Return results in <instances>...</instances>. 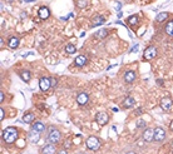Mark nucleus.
I'll use <instances>...</instances> for the list:
<instances>
[{
  "label": "nucleus",
  "instance_id": "obj_1",
  "mask_svg": "<svg viewBox=\"0 0 173 154\" xmlns=\"http://www.w3.org/2000/svg\"><path fill=\"white\" fill-rule=\"evenodd\" d=\"M18 129L14 128V127H9L4 130L3 133V138H4V142L8 143V144H12V143H14L16 139H18Z\"/></svg>",
  "mask_w": 173,
  "mask_h": 154
},
{
  "label": "nucleus",
  "instance_id": "obj_2",
  "mask_svg": "<svg viewBox=\"0 0 173 154\" xmlns=\"http://www.w3.org/2000/svg\"><path fill=\"white\" fill-rule=\"evenodd\" d=\"M62 139V133H60L57 128H50L49 133H48V138L47 140L52 144H57V143Z\"/></svg>",
  "mask_w": 173,
  "mask_h": 154
},
{
  "label": "nucleus",
  "instance_id": "obj_3",
  "mask_svg": "<svg viewBox=\"0 0 173 154\" xmlns=\"http://www.w3.org/2000/svg\"><path fill=\"white\" fill-rule=\"evenodd\" d=\"M85 144H87V148L90 149V150H98V149L100 148V140H99L97 137L92 135V137H89V138L87 139Z\"/></svg>",
  "mask_w": 173,
  "mask_h": 154
},
{
  "label": "nucleus",
  "instance_id": "obj_4",
  "mask_svg": "<svg viewBox=\"0 0 173 154\" xmlns=\"http://www.w3.org/2000/svg\"><path fill=\"white\" fill-rule=\"evenodd\" d=\"M157 56V48L156 46H148L146 50H144V53H143V58L146 60H152V59H154Z\"/></svg>",
  "mask_w": 173,
  "mask_h": 154
},
{
  "label": "nucleus",
  "instance_id": "obj_5",
  "mask_svg": "<svg viewBox=\"0 0 173 154\" xmlns=\"http://www.w3.org/2000/svg\"><path fill=\"white\" fill-rule=\"evenodd\" d=\"M39 88L42 89L43 91H48L50 88H52V79H49L47 77L40 78V80H39Z\"/></svg>",
  "mask_w": 173,
  "mask_h": 154
},
{
  "label": "nucleus",
  "instance_id": "obj_6",
  "mask_svg": "<svg viewBox=\"0 0 173 154\" xmlns=\"http://www.w3.org/2000/svg\"><path fill=\"white\" fill-rule=\"evenodd\" d=\"M95 121L98 123V124H100V125H106L107 123L109 121V117H108L107 113L99 111V113H97V114H95Z\"/></svg>",
  "mask_w": 173,
  "mask_h": 154
},
{
  "label": "nucleus",
  "instance_id": "obj_7",
  "mask_svg": "<svg viewBox=\"0 0 173 154\" xmlns=\"http://www.w3.org/2000/svg\"><path fill=\"white\" fill-rule=\"evenodd\" d=\"M154 142H158V143H161V142H163L164 139H166V130L163 129V128H156L154 129Z\"/></svg>",
  "mask_w": 173,
  "mask_h": 154
},
{
  "label": "nucleus",
  "instance_id": "obj_8",
  "mask_svg": "<svg viewBox=\"0 0 173 154\" xmlns=\"http://www.w3.org/2000/svg\"><path fill=\"white\" fill-rule=\"evenodd\" d=\"M142 138H143V140H146V142L153 140V138H154V129L147 128V129L143 132V134H142Z\"/></svg>",
  "mask_w": 173,
  "mask_h": 154
},
{
  "label": "nucleus",
  "instance_id": "obj_9",
  "mask_svg": "<svg viewBox=\"0 0 173 154\" xmlns=\"http://www.w3.org/2000/svg\"><path fill=\"white\" fill-rule=\"evenodd\" d=\"M172 104H173V101L171 98H162L161 99V108L164 111H168L172 108Z\"/></svg>",
  "mask_w": 173,
  "mask_h": 154
},
{
  "label": "nucleus",
  "instance_id": "obj_10",
  "mask_svg": "<svg viewBox=\"0 0 173 154\" xmlns=\"http://www.w3.org/2000/svg\"><path fill=\"white\" fill-rule=\"evenodd\" d=\"M28 139H29L30 143H33V144H34V143H38L39 139H40V133L32 129V130L28 133Z\"/></svg>",
  "mask_w": 173,
  "mask_h": 154
},
{
  "label": "nucleus",
  "instance_id": "obj_11",
  "mask_svg": "<svg viewBox=\"0 0 173 154\" xmlns=\"http://www.w3.org/2000/svg\"><path fill=\"white\" fill-rule=\"evenodd\" d=\"M136 78H137L136 73L134 71H132V70H128V71L124 73V81L126 83H133V81L136 80Z\"/></svg>",
  "mask_w": 173,
  "mask_h": 154
},
{
  "label": "nucleus",
  "instance_id": "obj_12",
  "mask_svg": "<svg viewBox=\"0 0 173 154\" xmlns=\"http://www.w3.org/2000/svg\"><path fill=\"white\" fill-rule=\"evenodd\" d=\"M38 15L40 19H48L49 15H50V10L47 8V6H42V8H39V12H38Z\"/></svg>",
  "mask_w": 173,
  "mask_h": 154
},
{
  "label": "nucleus",
  "instance_id": "obj_13",
  "mask_svg": "<svg viewBox=\"0 0 173 154\" xmlns=\"http://www.w3.org/2000/svg\"><path fill=\"white\" fill-rule=\"evenodd\" d=\"M55 150H57L55 145L52 144V143H49V144H47V145L43 147L42 153H43V154H55Z\"/></svg>",
  "mask_w": 173,
  "mask_h": 154
},
{
  "label": "nucleus",
  "instance_id": "obj_14",
  "mask_svg": "<svg viewBox=\"0 0 173 154\" xmlns=\"http://www.w3.org/2000/svg\"><path fill=\"white\" fill-rule=\"evenodd\" d=\"M88 100H89V97H88L87 93H80L77 97V101H78V104H80V105H85L88 103Z\"/></svg>",
  "mask_w": 173,
  "mask_h": 154
},
{
  "label": "nucleus",
  "instance_id": "obj_15",
  "mask_svg": "<svg viewBox=\"0 0 173 154\" xmlns=\"http://www.w3.org/2000/svg\"><path fill=\"white\" fill-rule=\"evenodd\" d=\"M104 22H106V18L103 15H95V16H93V26L102 25Z\"/></svg>",
  "mask_w": 173,
  "mask_h": 154
},
{
  "label": "nucleus",
  "instance_id": "obj_16",
  "mask_svg": "<svg viewBox=\"0 0 173 154\" xmlns=\"http://www.w3.org/2000/svg\"><path fill=\"white\" fill-rule=\"evenodd\" d=\"M75 65L77 67H83L85 63H87V56L85 55H78L77 58H75Z\"/></svg>",
  "mask_w": 173,
  "mask_h": 154
},
{
  "label": "nucleus",
  "instance_id": "obj_17",
  "mask_svg": "<svg viewBox=\"0 0 173 154\" xmlns=\"http://www.w3.org/2000/svg\"><path fill=\"white\" fill-rule=\"evenodd\" d=\"M8 45H9V48H10V49H15V48H18V45H19V38H16V36H12V38L9 39Z\"/></svg>",
  "mask_w": 173,
  "mask_h": 154
},
{
  "label": "nucleus",
  "instance_id": "obj_18",
  "mask_svg": "<svg viewBox=\"0 0 173 154\" xmlns=\"http://www.w3.org/2000/svg\"><path fill=\"white\" fill-rule=\"evenodd\" d=\"M108 35V30L107 29H100V30H98L97 33H94V38L95 39H104L106 36Z\"/></svg>",
  "mask_w": 173,
  "mask_h": 154
},
{
  "label": "nucleus",
  "instance_id": "obj_19",
  "mask_svg": "<svg viewBox=\"0 0 173 154\" xmlns=\"http://www.w3.org/2000/svg\"><path fill=\"white\" fill-rule=\"evenodd\" d=\"M32 129H33V130H35V132H39V133H43V132L45 130V125L43 124V123L36 121V123H34V124H33Z\"/></svg>",
  "mask_w": 173,
  "mask_h": 154
},
{
  "label": "nucleus",
  "instance_id": "obj_20",
  "mask_svg": "<svg viewBox=\"0 0 173 154\" xmlns=\"http://www.w3.org/2000/svg\"><path fill=\"white\" fill-rule=\"evenodd\" d=\"M34 119H35L34 113H26V114H24V115H23V121H24V123H26V124H29V123H32Z\"/></svg>",
  "mask_w": 173,
  "mask_h": 154
},
{
  "label": "nucleus",
  "instance_id": "obj_21",
  "mask_svg": "<svg viewBox=\"0 0 173 154\" xmlns=\"http://www.w3.org/2000/svg\"><path fill=\"white\" fill-rule=\"evenodd\" d=\"M134 98H132V97H128V98H126V100H124V103H123V107L126 108V109H128V108H132L134 105Z\"/></svg>",
  "mask_w": 173,
  "mask_h": 154
},
{
  "label": "nucleus",
  "instance_id": "obj_22",
  "mask_svg": "<svg viewBox=\"0 0 173 154\" xmlns=\"http://www.w3.org/2000/svg\"><path fill=\"white\" fill-rule=\"evenodd\" d=\"M166 29V33L169 35V36H173V20H171V22H168L164 26Z\"/></svg>",
  "mask_w": 173,
  "mask_h": 154
},
{
  "label": "nucleus",
  "instance_id": "obj_23",
  "mask_svg": "<svg viewBox=\"0 0 173 154\" xmlns=\"http://www.w3.org/2000/svg\"><path fill=\"white\" fill-rule=\"evenodd\" d=\"M128 23H129V25H132V26L137 25V24H138V16H137V15L129 16V18H128Z\"/></svg>",
  "mask_w": 173,
  "mask_h": 154
},
{
  "label": "nucleus",
  "instance_id": "obj_24",
  "mask_svg": "<svg viewBox=\"0 0 173 154\" xmlns=\"http://www.w3.org/2000/svg\"><path fill=\"white\" fill-rule=\"evenodd\" d=\"M20 77H22V79L25 81V83H28V81L30 80V78H32V75H30V73L28 70H24L22 74H20Z\"/></svg>",
  "mask_w": 173,
  "mask_h": 154
},
{
  "label": "nucleus",
  "instance_id": "obj_25",
  "mask_svg": "<svg viewBox=\"0 0 173 154\" xmlns=\"http://www.w3.org/2000/svg\"><path fill=\"white\" fill-rule=\"evenodd\" d=\"M168 18V14L167 13H161V14H158L157 15V18H156V20L158 23H161V22H164V20Z\"/></svg>",
  "mask_w": 173,
  "mask_h": 154
},
{
  "label": "nucleus",
  "instance_id": "obj_26",
  "mask_svg": "<svg viewBox=\"0 0 173 154\" xmlns=\"http://www.w3.org/2000/svg\"><path fill=\"white\" fill-rule=\"evenodd\" d=\"M65 51L68 54H73V53H75V51H77V48L74 45H72V44H68L65 46Z\"/></svg>",
  "mask_w": 173,
  "mask_h": 154
},
{
  "label": "nucleus",
  "instance_id": "obj_27",
  "mask_svg": "<svg viewBox=\"0 0 173 154\" xmlns=\"http://www.w3.org/2000/svg\"><path fill=\"white\" fill-rule=\"evenodd\" d=\"M87 0H77V6L79 8V9H84L85 6H87Z\"/></svg>",
  "mask_w": 173,
  "mask_h": 154
},
{
  "label": "nucleus",
  "instance_id": "obj_28",
  "mask_svg": "<svg viewBox=\"0 0 173 154\" xmlns=\"http://www.w3.org/2000/svg\"><path fill=\"white\" fill-rule=\"evenodd\" d=\"M146 127V121L143 120V119H137V128L138 129H142V128H144Z\"/></svg>",
  "mask_w": 173,
  "mask_h": 154
},
{
  "label": "nucleus",
  "instance_id": "obj_29",
  "mask_svg": "<svg viewBox=\"0 0 173 154\" xmlns=\"http://www.w3.org/2000/svg\"><path fill=\"white\" fill-rule=\"evenodd\" d=\"M4 117H5V114H4V109H3V108H0V120H3Z\"/></svg>",
  "mask_w": 173,
  "mask_h": 154
},
{
  "label": "nucleus",
  "instance_id": "obj_30",
  "mask_svg": "<svg viewBox=\"0 0 173 154\" xmlns=\"http://www.w3.org/2000/svg\"><path fill=\"white\" fill-rule=\"evenodd\" d=\"M4 98H5V97H4V93H3V91H2V93H0V101H2V103H3Z\"/></svg>",
  "mask_w": 173,
  "mask_h": 154
},
{
  "label": "nucleus",
  "instance_id": "obj_31",
  "mask_svg": "<svg viewBox=\"0 0 173 154\" xmlns=\"http://www.w3.org/2000/svg\"><path fill=\"white\" fill-rule=\"evenodd\" d=\"M57 85V79H52V87L54 88Z\"/></svg>",
  "mask_w": 173,
  "mask_h": 154
},
{
  "label": "nucleus",
  "instance_id": "obj_32",
  "mask_svg": "<svg viewBox=\"0 0 173 154\" xmlns=\"http://www.w3.org/2000/svg\"><path fill=\"white\" fill-rule=\"evenodd\" d=\"M57 154H68V153H67V150H64V149H62V150H59V152H58Z\"/></svg>",
  "mask_w": 173,
  "mask_h": 154
},
{
  "label": "nucleus",
  "instance_id": "obj_33",
  "mask_svg": "<svg viewBox=\"0 0 173 154\" xmlns=\"http://www.w3.org/2000/svg\"><path fill=\"white\" fill-rule=\"evenodd\" d=\"M116 5H117V10H120V3H116Z\"/></svg>",
  "mask_w": 173,
  "mask_h": 154
},
{
  "label": "nucleus",
  "instance_id": "obj_34",
  "mask_svg": "<svg viewBox=\"0 0 173 154\" xmlns=\"http://www.w3.org/2000/svg\"><path fill=\"white\" fill-rule=\"evenodd\" d=\"M24 3H33V2H35V0H23Z\"/></svg>",
  "mask_w": 173,
  "mask_h": 154
},
{
  "label": "nucleus",
  "instance_id": "obj_35",
  "mask_svg": "<svg viewBox=\"0 0 173 154\" xmlns=\"http://www.w3.org/2000/svg\"><path fill=\"white\" fill-rule=\"evenodd\" d=\"M169 128H171V130L173 132V120H172V123H171V125H169Z\"/></svg>",
  "mask_w": 173,
  "mask_h": 154
},
{
  "label": "nucleus",
  "instance_id": "obj_36",
  "mask_svg": "<svg viewBox=\"0 0 173 154\" xmlns=\"http://www.w3.org/2000/svg\"><path fill=\"white\" fill-rule=\"evenodd\" d=\"M126 154H137V153H134V152H128V153H126Z\"/></svg>",
  "mask_w": 173,
  "mask_h": 154
},
{
  "label": "nucleus",
  "instance_id": "obj_37",
  "mask_svg": "<svg viewBox=\"0 0 173 154\" xmlns=\"http://www.w3.org/2000/svg\"><path fill=\"white\" fill-rule=\"evenodd\" d=\"M8 2H13V0H8Z\"/></svg>",
  "mask_w": 173,
  "mask_h": 154
},
{
  "label": "nucleus",
  "instance_id": "obj_38",
  "mask_svg": "<svg viewBox=\"0 0 173 154\" xmlns=\"http://www.w3.org/2000/svg\"><path fill=\"white\" fill-rule=\"evenodd\" d=\"M172 144H173V142H172Z\"/></svg>",
  "mask_w": 173,
  "mask_h": 154
}]
</instances>
